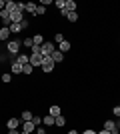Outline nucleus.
<instances>
[{
	"mask_svg": "<svg viewBox=\"0 0 120 134\" xmlns=\"http://www.w3.org/2000/svg\"><path fill=\"white\" fill-rule=\"evenodd\" d=\"M20 46H22V42H20V40H8V42H6V52H8V54H12V56H18L20 54Z\"/></svg>",
	"mask_w": 120,
	"mask_h": 134,
	"instance_id": "1",
	"label": "nucleus"
},
{
	"mask_svg": "<svg viewBox=\"0 0 120 134\" xmlns=\"http://www.w3.org/2000/svg\"><path fill=\"white\" fill-rule=\"evenodd\" d=\"M54 66H56V64H54V62H52V58L50 56H42V72L44 74H50V72H54Z\"/></svg>",
	"mask_w": 120,
	"mask_h": 134,
	"instance_id": "2",
	"label": "nucleus"
},
{
	"mask_svg": "<svg viewBox=\"0 0 120 134\" xmlns=\"http://www.w3.org/2000/svg\"><path fill=\"white\" fill-rule=\"evenodd\" d=\"M54 50H56V46H54V42H50V40H46L44 44L40 46V54L42 56H52Z\"/></svg>",
	"mask_w": 120,
	"mask_h": 134,
	"instance_id": "3",
	"label": "nucleus"
},
{
	"mask_svg": "<svg viewBox=\"0 0 120 134\" xmlns=\"http://www.w3.org/2000/svg\"><path fill=\"white\" fill-rule=\"evenodd\" d=\"M10 28L8 26H2L0 28V40H2V42H8V40H10Z\"/></svg>",
	"mask_w": 120,
	"mask_h": 134,
	"instance_id": "4",
	"label": "nucleus"
},
{
	"mask_svg": "<svg viewBox=\"0 0 120 134\" xmlns=\"http://www.w3.org/2000/svg\"><path fill=\"white\" fill-rule=\"evenodd\" d=\"M18 126H20V120H18V118H8V120H6V128L8 130H18Z\"/></svg>",
	"mask_w": 120,
	"mask_h": 134,
	"instance_id": "5",
	"label": "nucleus"
},
{
	"mask_svg": "<svg viewBox=\"0 0 120 134\" xmlns=\"http://www.w3.org/2000/svg\"><path fill=\"white\" fill-rule=\"evenodd\" d=\"M0 20H2V26H10V12L0 10Z\"/></svg>",
	"mask_w": 120,
	"mask_h": 134,
	"instance_id": "6",
	"label": "nucleus"
},
{
	"mask_svg": "<svg viewBox=\"0 0 120 134\" xmlns=\"http://www.w3.org/2000/svg\"><path fill=\"white\" fill-rule=\"evenodd\" d=\"M30 64L32 66H42V54H30Z\"/></svg>",
	"mask_w": 120,
	"mask_h": 134,
	"instance_id": "7",
	"label": "nucleus"
},
{
	"mask_svg": "<svg viewBox=\"0 0 120 134\" xmlns=\"http://www.w3.org/2000/svg\"><path fill=\"white\" fill-rule=\"evenodd\" d=\"M50 58H52V62H54V64H60V62L64 60V54H62V52H60V50L56 48V50L52 52V56H50Z\"/></svg>",
	"mask_w": 120,
	"mask_h": 134,
	"instance_id": "8",
	"label": "nucleus"
},
{
	"mask_svg": "<svg viewBox=\"0 0 120 134\" xmlns=\"http://www.w3.org/2000/svg\"><path fill=\"white\" fill-rule=\"evenodd\" d=\"M70 48H72V44H70V40H66V38H64L62 42H60V44H58V50L62 52V54H64V52H68Z\"/></svg>",
	"mask_w": 120,
	"mask_h": 134,
	"instance_id": "9",
	"label": "nucleus"
},
{
	"mask_svg": "<svg viewBox=\"0 0 120 134\" xmlns=\"http://www.w3.org/2000/svg\"><path fill=\"white\" fill-rule=\"evenodd\" d=\"M36 130V126L32 124V120L30 122H22V132H28V134H32Z\"/></svg>",
	"mask_w": 120,
	"mask_h": 134,
	"instance_id": "10",
	"label": "nucleus"
},
{
	"mask_svg": "<svg viewBox=\"0 0 120 134\" xmlns=\"http://www.w3.org/2000/svg\"><path fill=\"white\" fill-rule=\"evenodd\" d=\"M16 62H18V64H22V66H24V64H28V62H30V54H18Z\"/></svg>",
	"mask_w": 120,
	"mask_h": 134,
	"instance_id": "11",
	"label": "nucleus"
},
{
	"mask_svg": "<svg viewBox=\"0 0 120 134\" xmlns=\"http://www.w3.org/2000/svg\"><path fill=\"white\" fill-rule=\"evenodd\" d=\"M12 74H22V64H18L16 62V58H14V60H12Z\"/></svg>",
	"mask_w": 120,
	"mask_h": 134,
	"instance_id": "12",
	"label": "nucleus"
},
{
	"mask_svg": "<svg viewBox=\"0 0 120 134\" xmlns=\"http://www.w3.org/2000/svg\"><path fill=\"white\" fill-rule=\"evenodd\" d=\"M54 122H56V118L50 116V114H46V116L42 118V124H44V126H54Z\"/></svg>",
	"mask_w": 120,
	"mask_h": 134,
	"instance_id": "13",
	"label": "nucleus"
},
{
	"mask_svg": "<svg viewBox=\"0 0 120 134\" xmlns=\"http://www.w3.org/2000/svg\"><path fill=\"white\" fill-rule=\"evenodd\" d=\"M64 8H66V12H76V2L74 0H66V2H64Z\"/></svg>",
	"mask_w": 120,
	"mask_h": 134,
	"instance_id": "14",
	"label": "nucleus"
},
{
	"mask_svg": "<svg viewBox=\"0 0 120 134\" xmlns=\"http://www.w3.org/2000/svg\"><path fill=\"white\" fill-rule=\"evenodd\" d=\"M48 114H50V116H60V114H62V112H60V106H58V104H52L50 106V110H48Z\"/></svg>",
	"mask_w": 120,
	"mask_h": 134,
	"instance_id": "15",
	"label": "nucleus"
},
{
	"mask_svg": "<svg viewBox=\"0 0 120 134\" xmlns=\"http://www.w3.org/2000/svg\"><path fill=\"white\" fill-rule=\"evenodd\" d=\"M32 40H34V46H42V44L46 42L42 34H34V36H32Z\"/></svg>",
	"mask_w": 120,
	"mask_h": 134,
	"instance_id": "16",
	"label": "nucleus"
},
{
	"mask_svg": "<svg viewBox=\"0 0 120 134\" xmlns=\"http://www.w3.org/2000/svg\"><path fill=\"white\" fill-rule=\"evenodd\" d=\"M4 10H8L10 14H12V12H16V10H18V8H16V2H12V0H6V8H4Z\"/></svg>",
	"mask_w": 120,
	"mask_h": 134,
	"instance_id": "17",
	"label": "nucleus"
},
{
	"mask_svg": "<svg viewBox=\"0 0 120 134\" xmlns=\"http://www.w3.org/2000/svg\"><path fill=\"white\" fill-rule=\"evenodd\" d=\"M32 116H34V114H32L30 110H24L22 114H20V118H22V122H30V120H32Z\"/></svg>",
	"mask_w": 120,
	"mask_h": 134,
	"instance_id": "18",
	"label": "nucleus"
},
{
	"mask_svg": "<svg viewBox=\"0 0 120 134\" xmlns=\"http://www.w3.org/2000/svg\"><path fill=\"white\" fill-rule=\"evenodd\" d=\"M32 72H34V66H32L30 62H28V64H24V66H22V74H26V76H30V74H32Z\"/></svg>",
	"mask_w": 120,
	"mask_h": 134,
	"instance_id": "19",
	"label": "nucleus"
},
{
	"mask_svg": "<svg viewBox=\"0 0 120 134\" xmlns=\"http://www.w3.org/2000/svg\"><path fill=\"white\" fill-rule=\"evenodd\" d=\"M8 28H10V34H20L22 32V26H20V24H14V22H12Z\"/></svg>",
	"mask_w": 120,
	"mask_h": 134,
	"instance_id": "20",
	"label": "nucleus"
},
{
	"mask_svg": "<svg viewBox=\"0 0 120 134\" xmlns=\"http://www.w3.org/2000/svg\"><path fill=\"white\" fill-rule=\"evenodd\" d=\"M36 6H38V4H34V2H26V10H24V12L34 14V12H36Z\"/></svg>",
	"mask_w": 120,
	"mask_h": 134,
	"instance_id": "21",
	"label": "nucleus"
},
{
	"mask_svg": "<svg viewBox=\"0 0 120 134\" xmlns=\"http://www.w3.org/2000/svg\"><path fill=\"white\" fill-rule=\"evenodd\" d=\"M66 20H68V22H78V12H68V14H66Z\"/></svg>",
	"mask_w": 120,
	"mask_h": 134,
	"instance_id": "22",
	"label": "nucleus"
},
{
	"mask_svg": "<svg viewBox=\"0 0 120 134\" xmlns=\"http://www.w3.org/2000/svg\"><path fill=\"white\" fill-rule=\"evenodd\" d=\"M44 14H46V6L38 4V6H36V12H34V16H44Z\"/></svg>",
	"mask_w": 120,
	"mask_h": 134,
	"instance_id": "23",
	"label": "nucleus"
},
{
	"mask_svg": "<svg viewBox=\"0 0 120 134\" xmlns=\"http://www.w3.org/2000/svg\"><path fill=\"white\" fill-rule=\"evenodd\" d=\"M64 124H66V118L60 114V116H56V122H54V126H58V128H62Z\"/></svg>",
	"mask_w": 120,
	"mask_h": 134,
	"instance_id": "24",
	"label": "nucleus"
},
{
	"mask_svg": "<svg viewBox=\"0 0 120 134\" xmlns=\"http://www.w3.org/2000/svg\"><path fill=\"white\" fill-rule=\"evenodd\" d=\"M0 80H2L4 84H10V82H12V74H10V72H4L2 76H0Z\"/></svg>",
	"mask_w": 120,
	"mask_h": 134,
	"instance_id": "25",
	"label": "nucleus"
},
{
	"mask_svg": "<svg viewBox=\"0 0 120 134\" xmlns=\"http://www.w3.org/2000/svg\"><path fill=\"white\" fill-rule=\"evenodd\" d=\"M22 44L26 46V48H32V46H34V40H32V38H24V40H22Z\"/></svg>",
	"mask_w": 120,
	"mask_h": 134,
	"instance_id": "26",
	"label": "nucleus"
},
{
	"mask_svg": "<svg viewBox=\"0 0 120 134\" xmlns=\"http://www.w3.org/2000/svg\"><path fill=\"white\" fill-rule=\"evenodd\" d=\"M32 124L34 126H42V116H32Z\"/></svg>",
	"mask_w": 120,
	"mask_h": 134,
	"instance_id": "27",
	"label": "nucleus"
},
{
	"mask_svg": "<svg viewBox=\"0 0 120 134\" xmlns=\"http://www.w3.org/2000/svg\"><path fill=\"white\" fill-rule=\"evenodd\" d=\"M64 2H66V0H54V6H56L58 10H62V8H64Z\"/></svg>",
	"mask_w": 120,
	"mask_h": 134,
	"instance_id": "28",
	"label": "nucleus"
},
{
	"mask_svg": "<svg viewBox=\"0 0 120 134\" xmlns=\"http://www.w3.org/2000/svg\"><path fill=\"white\" fill-rule=\"evenodd\" d=\"M62 40H64V34H62V32H58L56 36H54V42H56V44H60Z\"/></svg>",
	"mask_w": 120,
	"mask_h": 134,
	"instance_id": "29",
	"label": "nucleus"
},
{
	"mask_svg": "<svg viewBox=\"0 0 120 134\" xmlns=\"http://www.w3.org/2000/svg\"><path fill=\"white\" fill-rule=\"evenodd\" d=\"M34 132H36V134H48V132H46V126H36Z\"/></svg>",
	"mask_w": 120,
	"mask_h": 134,
	"instance_id": "30",
	"label": "nucleus"
},
{
	"mask_svg": "<svg viewBox=\"0 0 120 134\" xmlns=\"http://www.w3.org/2000/svg\"><path fill=\"white\" fill-rule=\"evenodd\" d=\"M20 26H22V30H26V28L30 26V22H28V18H24L22 22H20Z\"/></svg>",
	"mask_w": 120,
	"mask_h": 134,
	"instance_id": "31",
	"label": "nucleus"
},
{
	"mask_svg": "<svg viewBox=\"0 0 120 134\" xmlns=\"http://www.w3.org/2000/svg\"><path fill=\"white\" fill-rule=\"evenodd\" d=\"M112 114H114L116 118H120V106H114V108H112Z\"/></svg>",
	"mask_w": 120,
	"mask_h": 134,
	"instance_id": "32",
	"label": "nucleus"
},
{
	"mask_svg": "<svg viewBox=\"0 0 120 134\" xmlns=\"http://www.w3.org/2000/svg\"><path fill=\"white\" fill-rule=\"evenodd\" d=\"M80 134H98V132H96V130H92V128H86L84 132H80Z\"/></svg>",
	"mask_w": 120,
	"mask_h": 134,
	"instance_id": "33",
	"label": "nucleus"
},
{
	"mask_svg": "<svg viewBox=\"0 0 120 134\" xmlns=\"http://www.w3.org/2000/svg\"><path fill=\"white\" fill-rule=\"evenodd\" d=\"M40 4H42V6H50V4H52V0H42Z\"/></svg>",
	"mask_w": 120,
	"mask_h": 134,
	"instance_id": "34",
	"label": "nucleus"
},
{
	"mask_svg": "<svg viewBox=\"0 0 120 134\" xmlns=\"http://www.w3.org/2000/svg\"><path fill=\"white\" fill-rule=\"evenodd\" d=\"M6 8V0H0V10H4Z\"/></svg>",
	"mask_w": 120,
	"mask_h": 134,
	"instance_id": "35",
	"label": "nucleus"
},
{
	"mask_svg": "<svg viewBox=\"0 0 120 134\" xmlns=\"http://www.w3.org/2000/svg\"><path fill=\"white\" fill-rule=\"evenodd\" d=\"M98 134H110V132H108V130H104V128H102V130H100Z\"/></svg>",
	"mask_w": 120,
	"mask_h": 134,
	"instance_id": "36",
	"label": "nucleus"
},
{
	"mask_svg": "<svg viewBox=\"0 0 120 134\" xmlns=\"http://www.w3.org/2000/svg\"><path fill=\"white\" fill-rule=\"evenodd\" d=\"M68 134H80V132H78V130H70Z\"/></svg>",
	"mask_w": 120,
	"mask_h": 134,
	"instance_id": "37",
	"label": "nucleus"
},
{
	"mask_svg": "<svg viewBox=\"0 0 120 134\" xmlns=\"http://www.w3.org/2000/svg\"><path fill=\"white\" fill-rule=\"evenodd\" d=\"M20 134H28V132H20Z\"/></svg>",
	"mask_w": 120,
	"mask_h": 134,
	"instance_id": "38",
	"label": "nucleus"
},
{
	"mask_svg": "<svg viewBox=\"0 0 120 134\" xmlns=\"http://www.w3.org/2000/svg\"><path fill=\"white\" fill-rule=\"evenodd\" d=\"M118 106H120V102H118Z\"/></svg>",
	"mask_w": 120,
	"mask_h": 134,
	"instance_id": "39",
	"label": "nucleus"
},
{
	"mask_svg": "<svg viewBox=\"0 0 120 134\" xmlns=\"http://www.w3.org/2000/svg\"><path fill=\"white\" fill-rule=\"evenodd\" d=\"M118 122H120V118H118Z\"/></svg>",
	"mask_w": 120,
	"mask_h": 134,
	"instance_id": "40",
	"label": "nucleus"
}]
</instances>
